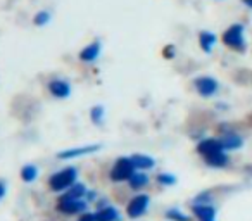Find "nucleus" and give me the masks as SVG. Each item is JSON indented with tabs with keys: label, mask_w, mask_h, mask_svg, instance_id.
Segmentation results:
<instances>
[{
	"label": "nucleus",
	"mask_w": 252,
	"mask_h": 221,
	"mask_svg": "<svg viewBox=\"0 0 252 221\" xmlns=\"http://www.w3.org/2000/svg\"><path fill=\"white\" fill-rule=\"evenodd\" d=\"M242 4H244V5H245V7L252 9V0H242Z\"/></svg>",
	"instance_id": "393cba45"
},
{
	"label": "nucleus",
	"mask_w": 252,
	"mask_h": 221,
	"mask_svg": "<svg viewBox=\"0 0 252 221\" xmlns=\"http://www.w3.org/2000/svg\"><path fill=\"white\" fill-rule=\"evenodd\" d=\"M159 182L161 183H175V178H173V176H168V175H161L159 176Z\"/></svg>",
	"instance_id": "5701e85b"
},
{
	"label": "nucleus",
	"mask_w": 252,
	"mask_h": 221,
	"mask_svg": "<svg viewBox=\"0 0 252 221\" xmlns=\"http://www.w3.org/2000/svg\"><path fill=\"white\" fill-rule=\"evenodd\" d=\"M216 151H224L223 145H221V140H204L202 144L199 145V152L206 158V156L213 154Z\"/></svg>",
	"instance_id": "6e6552de"
},
{
	"label": "nucleus",
	"mask_w": 252,
	"mask_h": 221,
	"mask_svg": "<svg viewBox=\"0 0 252 221\" xmlns=\"http://www.w3.org/2000/svg\"><path fill=\"white\" fill-rule=\"evenodd\" d=\"M221 145H223V149H237L242 145V140L238 137H224L221 140Z\"/></svg>",
	"instance_id": "a211bd4d"
},
{
	"label": "nucleus",
	"mask_w": 252,
	"mask_h": 221,
	"mask_svg": "<svg viewBox=\"0 0 252 221\" xmlns=\"http://www.w3.org/2000/svg\"><path fill=\"white\" fill-rule=\"evenodd\" d=\"M57 207H59L61 213L73 214V213H78V211H83L85 209V204L80 202L78 199H66V197H63V200H61Z\"/></svg>",
	"instance_id": "423d86ee"
},
{
	"label": "nucleus",
	"mask_w": 252,
	"mask_h": 221,
	"mask_svg": "<svg viewBox=\"0 0 252 221\" xmlns=\"http://www.w3.org/2000/svg\"><path fill=\"white\" fill-rule=\"evenodd\" d=\"M193 213L197 214L200 221H214V216H216V211L211 206H195Z\"/></svg>",
	"instance_id": "9d476101"
},
{
	"label": "nucleus",
	"mask_w": 252,
	"mask_h": 221,
	"mask_svg": "<svg viewBox=\"0 0 252 221\" xmlns=\"http://www.w3.org/2000/svg\"><path fill=\"white\" fill-rule=\"evenodd\" d=\"M83 192H85V187L83 185H76L69 193H67L66 199H78V197L83 195Z\"/></svg>",
	"instance_id": "6ab92c4d"
},
{
	"label": "nucleus",
	"mask_w": 252,
	"mask_h": 221,
	"mask_svg": "<svg viewBox=\"0 0 252 221\" xmlns=\"http://www.w3.org/2000/svg\"><path fill=\"white\" fill-rule=\"evenodd\" d=\"M36 175H38V169H36L35 166H25L21 171V176L25 182H33V180L36 178Z\"/></svg>",
	"instance_id": "dca6fc26"
},
{
	"label": "nucleus",
	"mask_w": 252,
	"mask_h": 221,
	"mask_svg": "<svg viewBox=\"0 0 252 221\" xmlns=\"http://www.w3.org/2000/svg\"><path fill=\"white\" fill-rule=\"evenodd\" d=\"M195 88L202 97H211V95H214L218 92V81L207 76L199 78V80L195 81Z\"/></svg>",
	"instance_id": "39448f33"
},
{
	"label": "nucleus",
	"mask_w": 252,
	"mask_h": 221,
	"mask_svg": "<svg viewBox=\"0 0 252 221\" xmlns=\"http://www.w3.org/2000/svg\"><path fill=\"white\" fill-rule=\"evenodd\" d=\"M98 52H100V45L98 43H90V45L87 47V49L81 50L80 57L83 61H87V63H90V61H95L98 57Z\"/></svg>",
	"instance_id": "9b49d317"
},
{
	"label": "nucleus",
	"mask_w": 252,
	"mask_h": 221,
	"mask_svg": "<svg viewBox=\"0 0 252 221\" xmlns=\"http://www.w3.org/2000/svg\"><path fill=\"white\" fill-rule=\"evenodd\" d=\"M130 185L133 187V189H140V187H144V185H147V176L145 175H131L130 176Z\"/></svg>",
	"instance_id": "f3484780"
},
{
	"label": "nucleus",
	"mask_w": 252,
	"mask_h": 221,
	"mask_svg": "<svg viewBox=\"0 0 252 221\" xmlns=\"http://www.w3.org/2000/svg\"><path fill=\"white\" fill-rule=\"evenodd\" d=\"M147 207H149V197L147 195H138V197H135L130 204H128L126 213H128V216L130 218H140L142 214L147 211Z\"/></svg>",
	"instance_id": "20e7f679"
},
{
	"label": "nucleus",
	"mask_w": 252,
	"mask_h": 221,
	"mask_svg": "<svg viewBox=\"0 0 252 221\" xmlns=\"http://www.w3.org/2000/svg\"><path fill=\"white\" fill-rule=\"evenodd\" d=\"M100 149V145H87V147H78V149H71V151H64L59 154L61 159H71V158H78V156L83 154H90V152H95Z\"/></svg>",
	"instance_id": "0eeeda50"
},
{
	"label": "nucleus",
	"mask_w": 252,
	"mask_h": 221,
	"mask_svg": "<svg viewBox=\"0 0 252 221\" xmlns=\"http://www.w3.org/2000/svg\"><path fill=\"white\" fill-rule=\"evenodd\" d=\"M131 162L137 169H149L154 166V159L152 158H147V156H142V154H137L131 158Z\"/></svg>",
	"instance_id": "f8f14e48"
},
{
	"label": "nucleus",
	"mask_w": 252,
	"mask_h": 221,
	"mask_svg": "<svg viewBox=\"0 0 252 221\" xmlns=\"http://www.w3.org/2000/svg\"><path fill=\"white\" fill-rule=\"evenodd\" d=\"M206 161L213 166H223L224 162H226V156H224L223 151H216V152H213V154L206 156Z\"/></svg>",
	"instance_id": "2eb2a0df"
},
{
	"label": "nucleus",
	"mask_w": 252,
	"mask_h": 221,
	"mask_svg": "<svg viewBox=\"0 0 252 221\" xmlns=\"http://www.w3.org/2000/svg\"><path fill=\"white\" fill-rule=\"evenodd\" d=\"M94 216H95V221H116L118 220V213H116L114 207L100 209L98 213H95Z\"/></svg>",
	"instance_id": "ddd939ff"
},
{
	"label": "nucleus",
	"mask_w": 252,
	"mask_h": 221,
	"mask_svg": "<svg viewBox=\"0 0 252 221\" xmlns=\"http://www.w3.org/2000/svg\"><path fill=\"white\" fill-rule=\"evenodd\" d=\"M200 47H202L206 52H211L213 50V47H214V43H216V36L213 35V33H209V32H202L200 33Z\"/></svg>",
	"instance_id": "4468645a"
},
{
	"label": "nucleus",
	"mask_w": 252,
	"mask_h": 221,
	"mask_svg": "<svg viewBox=\"0 0 252 221\" xmlns=\"http://www.w3.org/2000/svg\"><path fill=\"white\" fill-rule=\"evenodd\" d=\"M168 216H169V218H176V220H180V221H189V218L183 216V214H182V213H178V211H169Z\"/></svg>",
	"instance_id": "4be33fe9"
},
{
	"label": "nucleus",
	"mask_w": 252,
	"mask_h": 221,
	"mask_svg": "<svg viewBox=\"0 0 252 221\" xmlns=\"http://www.w3.org/2000/svg\"><path fill=\"white\" fill-rule=\"evenodd\" d=\"M133 169H135V166H133V162H131V159H119L114 164V168H112L111 178L114 180V182L130 180V176L133 175Z\"/></svg>",
	"instance_id": "7ed1b4c3"
},
{
	"label": "nucleus",
	"mask_w": 252,
	"mask_h": 221,
	"mask_svg": "<svg viewBox=\"0 0 252 221\" xmlns=\"http://www.w3.org/2000/svg\"><path fill=\"white\" fill-rule=\"evenodd\" d=\"M50 92H52L56 97L64 98V97H67V95H69L71 88H69V85H67L66 81L56 80V81H52V83H50Z\"/></svg>",
	"instance_id": "1a4fd4ad"
},
{
	"label": "nucleus",
	"mask_w": 252,
	"mask_h": 221,
	"mask_svg": "<svg viewBox=\"0 0 252 221\" xmlns=\"http://www.w3.org/2000/svg\"><path fill=\"white\" fill-rule=\"evenodd\" d=\"M80 221H95V216L94 214H87V216H83Z\"/></svg>",
	"instance_id": "b1692460"
},
{
	"label": "nucleus",
	"mask_w": 252,
	"mask_h": 221,
	"mask_svg": "<svg viewBox=\"0 0 252 221\" xmlns=\"http://www.w3.org/2000/svg\"><path fill=\"white\" fill-rule=\"evenodd\" d=\"M4 193H5V187H4V183H0V199L4 197Z\"/></svg>",
	"instance_id": "a878e982"
},
{
	"label": "nucleus",
	"mask_w": 252,
	"mask_h": 221,
	"mask_svg": "<svg viewBox=\"0 0 252 221\" xmlns=\"http://www.w3.org/2000/svg\"><path fill=\"white\" fill-rule=\"evenodd\" d=\"M49 18H50V16L47 14V12H40V14L35 18V23H36V25H45V23L49 21Z\"/></svg>",
	"instance_id": "412c9836"
},
{
	"label": "nucleus",
	"mask_w": 252,
	"mask_h": 221,
	"mask_svg": "<svg viewBox=\"0 0 252 221\" xmlns=\"http://www.w3.org/2000/svg\"><path fill=\"white\" fill-rule=\"evenodd\" d=\"M74 182H76V169L73 168H66L63 171L56 173L54 176H50V187L57 192L73 187Z\"/></svg>",
	"instance_id": "f03ea898"
},
{
	"label": "nucleus",
	"mask_w": 252,
	"mask_h": 221,
	"mask_svg": "<svg viewBox=\"0 0 252 221\" xmlns=\"http://www.w3.org/2000/svg\"><path fill=\"white\" fill-rule=\"evenodd\" d=\"M102 116H104V109L102 107H95L94 111H92V120H94L95 123H100Z\"/></svg>",
	"instance_id": "aec40b11"
},
{
	"label": "nucleus",
	"mask_w": 252,
	"mask_h": 221,
	"mask_svg": "<svg viewBox=\"0 0 252 221\" xmlns=\"http://www.w3.org/2000/svg\"><path fill=\"white\" fill-rule=\"evenodd\" d=\"M223 43L235 50L245 49V28L244 25H231L226 32L223 33Z\"/></svg>",
	"instance_id": "f257e3e1"
}]
</instances>
